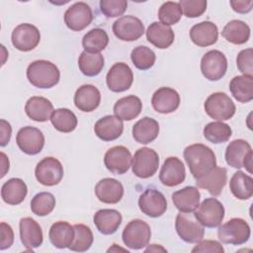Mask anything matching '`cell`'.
Masks as SVG:
<instances>
[{
    "label": "cell",
    "mask_w": 253,
    "mask_h": 253,
    "mask_svg": "<svg viewBox=\"0 0 253 253\" xmlns=\"http://www.w3.org/2000/svg\"><path fill=\"white\" fill-rule=\"evenodd\" d=\"M201 194L196 187L187 186L172 194V202L181 212H194L200 205Z\"/></svg>",
    "instance_id": "28"
},
{
    "label": "cell",
    "mask_w": 253,
    "mask_h": 253,
    "mask_svg": "<svg viewBox=\"0 0 253 253\" xmlns=\"http://www.w3.org/2000/svg\"><path fill=\"white\" fill-rule=\"evenodd\" d=\"M218 30L215 24L211 21H204L196 24L190 30V39L198 46L206 47L216 42Z\"/></svg>",
    "instance_id": "26"
},
{
    "label": "cell",
    "mask_w": 253,
    "mask_h": 253,
    "mask_svg": "<svg viewBox=\"0 0 253 253\" xmlns=\"http://www.w3.org/2000/svg\"><path fill=\"white\" fill-rule=\"evenodd\" d=\"M184 158L196 180L208 174L216 166L215 154L209 146L202 143L187 146L184 150Z\"/></svg>",
    "instance_id": "1"
},
{
    "label": "cell",
    "mask_w": 253,
    "mask_h": 253,
    "mask_svg": "<svg viewBox=\"0 0 253 253\" xmlns=\"http://www.w3.org/2000/svg\"><path fill=\"white\" fill-rule=\"evenodd\" d=\"M138 207L145 215L159 217L167 210V201L160 191L148 188L139 196Z\"/></svg>",
    "instance_id": "15"
},
{
    "label": "cell",
    "mask_w": 253,
    "mask_h": 253,
    "mask_svg": "<svg viewBox=\"0 0 253 253\" xmlns=\"http://www.w3.org/2000/svg\"><path fill=\"white\" fill-rule=\"evenodd\" d=\"M231 95L240 103H248L253 99V76L238 75L229 83Z\"/></svg>",
    "instance_id": "35"
},
{
    "label": "cell",
    "mask_w": 253,
    "mask_h": 253,
    "mask_svg": "<svg viewBox=\"0 0 253 253\" xmlns=\"http://www.w3.org/2000/svg\"><path fill=\"white\" fill-rule=\"evenodd\" d=\"M74 227V238L70 246L68 247L72 251L85 252L87 251L94 241L93 232L89 226L79 223L73 225Z\"/></svg>",
    "instance_id": "42"
},
{
    "label": "cell",
    "mask_w": 253,
    "mask_h": 253,
    "mask_svg": "<svg viewBox=\"0 0 253 253\" xmlns=\"http://www.w3.org/2000/svg\"><path fill=\"white\" fill-rule=\"evenodd\" d=\"M113 32L121 41L133 42L138 40L144 34V25L138 18L126 15L114 22Z\"/></svg>",
    "instance_id": "12"
},
{
    "label": "cell",
    "mask_w": 253,
    "mask_h": 253,
    "mask_svg": "<svg viewBox=\"0 0 253 253\" xmlns=\"http://www.w3.org/2000/svg\"><path fill=\"white\" fill-rule=\"evenodd\" d=\"M0 145L5 146L11 138L12 127L11 125L5 120H0Z\"/></svg>",
    "instance_id": "51"
},
{
    "label": "cell",
    "mask_w": 253,
    "mask_h": 253,
    "mask_svg": "<svg viewBox=\"0 0 253 253\" xmlns=\"http://www.w3.org/2000/svg\"><path fill=\"white\" fill-rule=\"evenodd\" d=\"M123 220L121 212L113 209L99 210L93 217V221L99 232L105 235L115 233Z\"/></svg>",
    "instance_id": "27"
},
{
    "label": "cell",
    "mask_w": 253,
    "mask_h": 253,
    "mask_svg": "<svg viewBox=\"0 0 253 253\" xmlns=\"http://www.w3.org/2000/svg\"><path fill=\"white\" fill-rule=\"evenodd\" d=\"M109 43V37L105 30L95 28L86 33L82 39L84 51L89 53H100Z\"/></svg>",
    "instance_id": "38"
},
{
    "label": "cell",
    "mask_w": 253,
    "mask_h": 253,
    "mask_svg": "<svg viewBox=\"0 0 253 253\" xmlns=\"http://www.w3.org/2000/svg\"><path fill=\"white\" fill-rule=\"evenodd\" d=\"M192 252H210V253H223L222 245L216 240H200L192 249Z\"/></svg>",
    "instance_id": "49"
},
{
    "label": "cell",
    "mask_w": 253,
    "mask_h": 253,
    "mask_svg": "<svg viewBox=\"0 0 253 253\" xmlns=\"http://www.w3.org/2000/svg\"><path fill=\"white\" fill-rule=\"evenodd\" d=\"M226 163L236 169L245 167V169L252 173V158L253 152L251 145L244 139H234L227 145L225 149Z\"/></svg>",
    "instance_id": "6"
},
{
    "label": "cell",
    "mask_w": 253,
    "mask_h": 253,
    "mask_svg": "<svg viewBox=\"0 0 253 253\" xmlns=\"http://www.w3.org/2000/svg\"><path fill=\"white\" fill-rule=\"evenodd\" d=\"M132 161L130 151L123 145L113 146L107 150L104 156L106 168L113 174L123 175L127 172Z\"/></svg>",
    "instance_id": "18"
},
{
    "label": "cell",
    "mask_w": 253,
    "mask_h": 253,
    "mask_svg": "<svg viewBox=\"0 0 253 253\" xmlns=\"http://www.w3.org/2000/svg\"><path fill=\"white\" fill-rule=\"evenodd\" d=\"M232 134L231 127L220 121L209 123L204 127V136L207 140L212 143H223L226 142Z\"/></svg>",
    "instance_id": "41"
},
{
    "label": "cell",
    "mask_w": 253,
    "mask_h": 253,
    "mask_svg": "<svg viewBox=\"0 0 253 253\" xmlns=\"http://www.w3.org/2000/svg\"><path fill=\"white\" fill-rule=\"evenodd\" d=\"M123 130V121L112 115L101 118L94 126L95 134L104 141H112L119 138L122 135Z\"/></svg>",
    "instance_id": "24"
},
{
    "label": "cell",
    "mask_w": 253,
    "mask_h": 253,
    "mask_svg": "<svg viewBox=\"0 0 253 253\" xmlns=\"http://www.w3.org/2000/svg\"><path fill=\"white\" fill-rule=\"evenodd\" d=\"M151 237L150 226L142 219L130 220L123 230L122 238L125 245L130 249L139 250L147 246Z\"/></svg>",
    "instance_id": "5"
},
{
    "label": "cell",
    "mask_w": 253,
    "mask_h": 253,
    "mask_svg": "<svg viewBox=\"0 0 253 253\" xmlns=\"http://www.w3.org/2000/svg\"><path fill=\"white\" fill-rule=\"evenodd\" d=\"M127 8V1L126 0H101V12L108 18L122 16Z\"/></svg>",
    "instance_id": "46"
},
{
    "label": "cell",
    "mask_w": 253,
    "mask_h": 253,
    "mask_svg": "<svg viewBox=\"0 0 253 253\" xmlns=\"http://www.w3.org/2000/svg\"><path fill=\"white\" fill-rule=\"evenodd\" d=\"M221 36L233 44H243L250 38V28L243 21L232 20L224 26Z\"/></svg>",
    "instance_id": "36"
},
{
    "label": "cell",
    "mask_w": 253,
    "mask_h": 253,
    "mask_svg": "<svg viewBox=\"0 0 253 253\" xmlns=\"http://www.w3.org/2000/svg\"><path fill=\"white\" fill-rule=\"evenodd\" d=\"M93 20L91 7L85 2L72 4L64 13V23L68 29L80 32L87 28Z\"/></svg>",
    "instance_id": "16"
},
{
    "label": "cell",
    "mask_w": 253,
    "mask_h": 253,
    "mask_svg": "<svg viewBox=\"0 0 253 253\" xmlns=\"http://www.w3.org/2000/svg\"><path fill=\"white\" fill-rule=\"evenodd\" d=\"M28 193L26 183L20 178H11L6 181L1 188L2 200L11 206L21 204Z\"/></svg>",
    "instance_id": "31"
},
{
    "label": "cell",
    "mask_w": 253,
    "mask_h": 253,
    "mask_svg": "<svg viewBox=\"0 0 253 253\" xmlns=\"http://www.w3.org/2000/svg\"><path fill=\"white\" fill-rule=\"evenodd\" d=\"M48 237L54 247L68 248L74 238V227L67 221H56L50 226Z\"/></svg>",
    "instance_id": "33"
},
{
    "label": "cell",
    "mask_w": 253,
    "mask_h": 253,
    "mask_svg": "<svg viewBox=\"0 0 253 253\" xmlns=\"http://www.w3.org/2000/svg\"><path fill=\"white\" fill-rule=\"evenodd\" d=\"M101 103V93L97 87L91 84L80 86L74 94V105L82 112H92Z\"/></svg>",
    "instance_id": "25"
},
{
    "label": "cell",
    "mask_w": 253,
    "mask_h": 253,
    "mask_svg": "<svg viewBox=\"0 0 253 253\" xmlns=\"http://www.w3.org/2000/svg\"><path fill=\"white\" fill-rule=\"evenodd\" d=\"M1 178H3L9 170V159L4 152H1Z\"/></svg>",
    "instance_id": "53"
},
{
    "label": "cell",
    "mask_w": 253,
    "mask_h": 253,
    "mask_svg": "<svg viewBox=\"0 0 253 253\" xmlns=\"http://www.w3.org/2000/svg\"><path fill=\"white\" fill-rule=\"evenodd\" d=\"M55 207V198L51 193L41 192L34 196L31 201V210L33 213L39 216L49 214Z\"/></svg>",
    "instance_id": "43"
},
{
    "label": "cell",
    "mask_w": 253,
    "mask_h": 253,
    "mask_svg": "<svg viewBox=\"0 0 253 253\" xmlns=\"http://www.w3.org/2000/svg\"><path fill=\"white\" fill-rule=\"evenodd\" d=\"M204 108L211 119L220 122L231 119L236 111L233 101L224 92L211 94L205 101Z\"/></svg>",
    "instance_id": "4"
},
{
    "label": "cell",
    "mask_w": 253,
    "mask_h": 253,
    "mask_svg": "<svg viewBox=\"0 0 253 253\" xmlns=\"http://www.w3.org/2000/svg\"><path fill=\"white\" fill-rule=\"evenodd\" d=\"M146 39L155 47L164 49L173 43L175 35L171 27L165 26L160 22H153L146 30Z\"/></svg>",
    "instance_id": "30"
},
{
    "label": "cell",
    "mask_w": 253,
    "mask_h": 253,
    "mask_svg": "<svg viewBox=\"0 0 253 253\" xmlns=\"http://www.w3.org/2000/svg\"><path fill=\"white\" fill-rule=\"evenodd\" d=\"M63 166L54 157L48 156L42 159L36 166L35 175L39 183L43 186H55L63 178Z\"/></svg>",
    "instance_id": "10"
},
{
    "label": "cell",
    "mask_w": 253,
    "mask_h": 253,
    "mask_svg": "<svg viewBox=\"0 0 253 253\" xmlns=\"http://www.w3.org/2000/svg\"><path fill=\"white\" fill-rule=\"evenodd\" d=\"M179 4L182 13L188 18L200 17L207 10L206 0H181Z\"/></svg>",
    "instance_id": "47"
},
{
    "label": "cell",
    "mask_w": 253,
    "mask_h": 253,
    "mask_svg": "<svg viewBox=\"0 0 253 253\" xmlns=\"http://www.w3.org/2000/svg\"><path fill=\"white\" fill-rule=\"evenodd\" d=\"M27 78L33 86L41 89H48L58 83L60 71L54 63L40 59L29 64L27 68Z\"/></svg>",
    "instance_id": "2"
},
{
    "label": "cell",
    "mask_w": 253,
    "mask_h": 253,
    "mask_svg": "<svg viewBox=\"0 0 253 253\" xmlns=\"http://www.w3.org/2000/svg\"><path fill=\"white\" fill-rule=\"evenodd\" d=\"M175 228L180 238L187 243H197L205 234V226L192 212L180 211L176 216Z\"/></svg>",
    "instance_id": "7"
},
{
    "label": "cell",
    "mask_w": 253,
    "mask_h": 253,
    "mask_svg": "<svg viewBox=\"0 0 253 253\" xmlns=\"http://www.w3.org/2000/svg\"><path fill=\"white\" fill-rule=\"evenodd\" d=\"M251 229L246 220L234 217L221 224L217 229L218 239L225 244L241 245L250 238Z\"/></svg>",
    "instance_id": "3"
},
{
    "label": "cell",
    "mask_w": 253,
    "mask_h": 253,
    "mask_svg": "<svg viewBox=\"0 0 253 253\" xmlns=\"http://www.w3.org/2000/svg\"><path fill=\"white\" fill-rule=\"evenodd\" d=\"M11 41L17 49L21 51H30L40 43L41 34L36 26L24 23L18 25L13 30Z\"/></svg>",
    "instance_id": "14"
},
{
    "label": "cell",
    "mask_w": 253,
    "mask_h": 253,
    "mask_svg": "<svg viewBox=\"0 0 253 253\" xmlns=\"http://www.w3.org/2000/svg\"><path fill=\"white\" fill-rule=\"evenodd\" d=\"M194 214L205 227L213 228L221 224L224 217V208L215 198H207L199 205Z\"/></svg>",
    "instance_id": "9"
},
{
    "label": "cell",
    "mask_w": 253,
    "mask_h": 253,
    "mask_svg": "<svg viewBox=\"0 0 253 253\" xmlns=\"http://www.w3.org/2000/svg\"><path fill=\"white\" fill-rule=\"evenodd\" d=\"M133 81V73L130 67L124 62L115 63L108 71L106 82L113 92H124L129 89Z\"/></svg>",
    "instance_id": "17"
},
{
    "label": "cell",
    "mask_w": 253,
    "mask_h": 253,
    "mask_svg": "<svg viewBox=\"0 0 253 253\" xmlns=\"http://www.w3.org/2000/svg\"><path fill=\"white\" fill-rule=\"evenodd\" d=\"M227 182V171L223 167L215 166L208 174L196 180V185L207 190L211 196L217 197L221 194Z\"/></svg>",
    "instance_id": "22"
},
{
    "label": "cell",
    "mask_w": 253,
    "mask_h": 253,
    "mask_svg": "<svg viewBox=\"0 0 253 253\" xmlns=\"http://www.w3.org/2000/svg\"><path fill=\"white\" fill-rule=\"evenodd\" d=\"M159 250H161V251H166V249H164L163 247H160V246L157 247V244H152L150 247H148L147 249H145V252H148V251H159Z\"/></svg>",
    "instance_id": "54"
},
{
    "label": "cell",
    "mask_w": 253,
    "mask_h": 253,
    "mask_svg": "<svg viewBox=\"0 0 253 253\" xmlns=\"http://www.w3.org/2000/svg\"><path fill=\"white\" fill-rule=\"evenodd\" d=\"M151 105L160 114H170L176 111L180 105L179 93L170 87H161L152 95Z\"/></svg>",
    "instance_id": "20"
},
{
    "label": "cell",
    "mask_w": 253,
    "mask_h": 253,
    "mask_svg": "<svg viewBox=\"0 0 253 253\" xmlns=\"http://www.w3.org/2000/svg\"><path fill=\"white\" fill-rule=\"evenodd\" d=\"M53 111L52 103L48 99L41 96L31 97L25 105V112L27 116L31 120L39 123L50 120V115Z\"/></svg>",
    "instance_id": "29"
},
{
    "label": "cell",
    "mask_w": 253,
    "mask_h": 253,
    "mask_svg": "<svg viewBox=\"0 0 253 253\" xmlns=\"http://www.w3.org/2000/svg\"><path fill=\"white\" fill-rule=\"evenodd\" d=\"M158 122L149 117L140 119L132 126V136L136 142L141 144L150 143L158 136Z\"/></svg>",
    "instance_id": "32"
},
{
    "label": "cell",
    "mask_w": 253,
    "mask_h": 253,
    "mask_svg": "<svg viewBox=\"0 0 253 253\" xmlns=\"http://www.w3.org/2000/svg\"><path fill=\"white\" fill-rule=\"evenodd\" d=\"M236 65L243 75L253 76V49L251 47L243 49L238 53Z\"/></svg>",
    "instance_id": "48"
},
{
    "label": "cell",
    "mask_w": 253,
    "mask_h": 253,
    "mask_svg": "<svg viewBox=\"0 0 253 253\" xmlns=\"http://www.w3.org/2000/svg\"><path fill=\"white\" fill-rule=\"evenodd\" d=\"M142 110L140 99L134 95H129L119 99L114 105V114L122 121H131L135 119Z\"/></svg>",
    "instance_id": "34"
},
{
    "label": "cell",
    "mask_w": 253,
    "mask_h": 253,
    "mask_svg": "<svg viewBox=\"0 0 253 253\" xmlns=\"http://www.w3.org/2000/svg\"><path fill=\"white\" fill-rule=\"evenodd\" d=\"M50 122L54 128L60 132H71L77 126V118L75 114L66 109L59 108L52 112Z\"/></svg>",
    "instance_id": "40"
},
{
    "label": "cell",
    "mask_w": 253,
    "mask_h": 253,
    "mask_svg": "<svg viewBox=\"0 0 253 253\" xmlns=\"http://www.w3.org/2000/svg\"><path fill=\"white\" fill-rule=\"evenodd\" d=\"M186 170L184 163L175 156L165 159L159 173L160 182L167 187H175L184 182Z\"/></svg>",
    "instance_id": "19"
},
{
    "label": "cell",
    "mask_w": 253,
    "mask_h": 253,
    "mask_svg": "<svg viewBox=\"0 0 253 253\" xmlns=\"http://www.w3.org/2000/svg\"><path fill=\"white\" fill-rule=\"evenodd\" d=\"M20 238L28 250H33L42 245L43 240L41 225L32 217H23L19 223Z\"/></svg>",
    "instance_id": "21"
},
{
    "label": "cell",
    "mask_w": 253,
    "mask_h": 253,
    "mask_svg": "<svg viewBox=\"0 0 253 253\" xmlns=\"http://www.w3.org/2000/svg\"><path fill=\"white\" fill-rule=\"evenodd\" d=\"M229 189L235 198L248 200L253 195V179L244 172L237 171L229 181Z\"/></svg>",
    "instance_id": "37"
},
{
    "label": "cell",
    "mask_w": 253,
    "mask_h": 253,
    "mask_svg": "<svg viewBox=\"0 0 253 253\" xmlns=\"http://www.w3.org/2000/svg\"><path fill=\"white\" fill-rule=\"evenodd\" d=\"M230 5H231V8L233 9V11H235L237 13H240V14H245V13H248L252 10L253 1L252 0H249V1L231 0Z\"/></svg>",
    "instance_id": "52"
},
{
    "label": "cell",
    "mask_w": 253,
    "mask_h": 253,
    "mask_svg": "<svg viewBox=\"0 0 253 253\" xmlns=\"http://www.w3.org/2000/svg\"><path fill=\"white\" fill-rule=\"evenodd\" d=\"M95 194L98 200L104 204H117L124 196L122 183L114 178H104L95 186Z\"/></svg>",
    "instance_id": "23"
},
{
    "label": "cell",
    "mask_w": 253,
    "mask_h": 253,
    "mask_svg": "<svg viewBox=\"0 0 253 253\" xmlns=\"http://www.w3.org/2000/svg\"><path fill=\"white\" fill-rule=\"evenodd\" d=\"M226 70L227 59L221 51L212 49L206 52L202 57L201 71L206 79L217 81L225 75Z\"/></svg>",
    "instance_id": "11"
},
{
    "label": "cell",
    "mask_w": 253,
    "mask_h": 253,
    "mask_svg": "<svg viewBox=\"0 0 253 253\" xmlns=\"http://www.w3.org/2000/svg\"><path fill=\"white\" fill-rule=\"evenodd\" d=\"M18 147L28 155H36L40 153L44 145V136L42 132L31 126H24L19 129L16 135Z\"/></svg>",
    "instance_id": "13"
},
{
    "label": "cell",
    "mask_w": 253,
    "mask_h": 253,
    "mask_svg": "<svg viewBox=\"0 0 253 253\" xmlns=\"http://www.w3.org/2000/svg\"><path fill=\"white\" fill-rule=\"evenodd\" d=\"M1 240H0V249L5 250L10 248L14 242V232L12 227L6 223L1 222Z\"/></svg>",
    "instance_id": "50"
},
{
    "label": "cell",
    "mask_w": 253,
    "mask_h": 253,
    "mask_svg": "<svg viewBox=\"0 0 253 253\" xmlns=\"http://www.w3.org/2000/svg\"><path fill=\"white\" fill-rule=\"evenodd\" d=\"M130 58L137 69L147 70L153 66L156 55L149 47L145 45H138L132 49Z\"/></svg>",
    "instance_id": "44"
},
{
    "label": "cell",
    "mask_w": 253,
    "mask_h": 253,
    "mask_svg": "<svg viewBox=\"0 0 253 253\" xmlns=\"http://www.w3.org/2000/svg\"><path fill=\"white\" fill-rule=\"evenodd\" d=\"M105 64L104 56L101 53H89L82 51L78 58L79 70L88 77L97 76Z\"/></svg>",
    "instance_id": "39"
},
{
    "label": "cell",
    "mask_w": 253,
    "mask_h": 253,
    "mask_svg": "<svg viewBox=\"0 0 253 253\" xmlns=\"http://www.w3.org/2000/svg\"><path fill=\"white\" fill-rule=\"evenodd\" d=\"M159 166V156L157 152L148 147H142L134 152L131 161L132 173L141 179L152 177Z\"/></svg>",
    "instance_id": "8"
},
{
    "label": "cell",
    "mask_w": 253,
    "mask_h": 253,
    "mask_svg": "<svg viewBox=\"0 0 253 253\" xmlns=\"http://www.w3.org/2000/svg\"><path fill=\"white\" fill-rule=\"evenodd\" d=\"M182 17V10L179 2L167 1L164 2L158 11V18L160 23L165 26L177 24Z\"/></svg>",
    "instance_id": "45"
}]
</instances>
